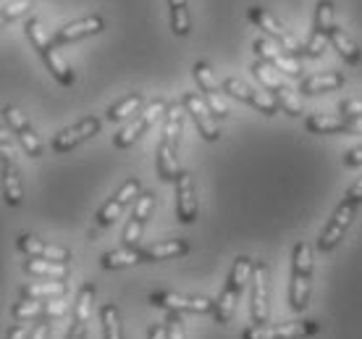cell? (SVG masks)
<instances>
[{
  "mask_svg": "<svg viewBox=\"0 0 362 339\" xmlns=\"http://www.w3.org/2000/svg\"><path fill=\"white\" fill-rule=\"evenodd\" d=\"M255 263H257V260H252L250 255H239L234 260V266H231V271H228V276H226V285H223L221 294L216 297V308H213V321H216L218 326H226V323L234 318L239 297L245 292L247 282H252Z\"/></svg>",
  "mask_w": 362,
  "mask_h": 339,
  "instance_id": "1",
  "label": "cell"
},
{
  "mask_svg": "<svg viewBox=\"0 0 362 339\" xmlns=\"http://www.w3.org/2000/svg\"><path fill=\"white\" fill-rule=\"evenodd\" d=\"M313 245L310 242H297L291 250V274H289V308L294 313L308 311L310 292H313Z\"/></svg>",
  "mask_w": 362,
  "mask_h": 339,
  "instance_id": "2",
  "label": "cell"
},
{
  "mask_svg": "<svg viewBox=\"0 0 362 339\" xmlns=\"http://www.w3.org/2000/svg\"><path fill=\"white\" fill-rule=\"evenodd\" d=\"M181 116H184V105H168L163 124V134L158 142V156H155V166H158V176L163 182H176L179 176V137H181Z\"/></svg>",
  "mask_w": 362,
  "mask_h": 339,
  "instance_id": "3",
  "label": "cell"
},
{
  "mask_svg": "<svg viewBox=\"0 0 362 339\" xmlns=\"http://www.w3.org/2000/svg\"><path fill=\"white\" fill-rule=\"evenodd\" d=\"M24 32H27V40L32 42V47L37 50V55L42 58L45 69L53 74L55 82L61 84V87H71V84H74V71L69 69V64H66L64 58L58 55V50H55L58 45L53 42V37H47L45 27H42V21H40V18H27Z\"/></svg>",
  "mask_w": 362,
  "mask_h": 339,
  "instance_id": "4",
  "label": "cell"
},
{
  "mask_svg": "<svg viewBox=\"0 0 362 339\" xmlns=\"http://www.w3.org/2000/svg\"><path fill=\"white\" fill-rule=\"evenodd\" d=\"M250 71L255 74V79L260 82V87L263 90H268L276 98V103L281 105V110L284 113H289V116H302V103H299V98L291 92V87L286 82H284V76H281L273 66H268L265 61H260V58H255L252 61V69Z\"/></svg>",
  "mask_w": 362,
  "mask_h": 339,
  "instance_id": "5",
  "label": "cell"
},
{
  "mask_svg": "<svg viewBox=\"0 0 362 339\" xmlns=\"http://www.w3.org/2000/svg\"><path fill=\"white\" fill-rule=\"evenodd\" d=\"M357 208H360V202H354L352 197L344 195V200L336 205L334 216L328 219L323 234L317 237V253H320V255H328V253H334V250L341 245L346 229L352 226L354 216H357Z\"/></svg>",
  "mask_w": 362,
  "mask_h": 339,
  "instance_id": "6",
  "label": "cell"
},
{
  "mask_svg": "<svg viewBox=\"0 0 362 339\" xmlns=\"http://www.w3.org/2000/svg\"><path fill=\"white\" fill-rule=\"evenodd\" d=\"M320 331V321H286V323H263V326H247L242 339H310Z\"/></svg>",
  "mask_w": 362,
  "mask_h": 339,
  "instance_id": "7",
  "label": "cell"
},
{
  "mask_svg": "<svg viewBox=\"0 0 362 339\" xmlns=\"http://www.w3.org/2000/svg\"><path fill=\"white\" fill-rule=\"evenodd\" d=\"M221 87H223V92H226L228 98H236V100L252 105V108L260 110L263 116H276L281 110V105L276 103V98H273L271 92L263 90V87H250V84L242 82L239 76H226Z\"/></svg>",
  "mask_w": 362,
  "mask_h": 339,
  "instance_id": "8",
  "label": "cell"
},
{
  "mask_svg": "<svg viewBox=\"0 0 362 339\" xmlns=\"http://www.w3.org/2000/svg\"><path fill=\"white\" fill-rule=\"evenodd\" d=\"M165 113H168V103L153 100L147 108H142L139 113H136L127 129H121L116 137H113V147H116V150H127V147H132L136 139L142 137L150 127H155V124L160 121V116H165Z\"/></svg>",
  "mask_w": 362,
  "mask_h": 339,
  "instance_id": "9",
  "label": "cell"
},
{
  "mask_svg": "<svg viewBox=\"0 0 362 339\" xmlns=\"http://www.w3.org/2000/svg\"><path fill=\"white\" fill-rule=\"evenodd\" d=\"M3 121H6L8 132H13L18 147H21L29 158H40L42 153H45L42 139L35 134V129H32V124H29L24 110H18L16 105H6V108H3Z\"/></svg>",
  "mask_w": 362,
  "mask_h": 339,
  "instance_id": "10",
  "label": "cell"
},
{
  "mask_svg": "<svg viewBox=\"0 0 362 339\" xmlns=\"http://www.w3.org/2000/svg\"><path fill=\"white\" fill-rule=\"evenodd\" d=\"M192 76H194V82H197L199 95L205 98L208 108L213 110V116H216V119H228V105H226V100H223V95H221L223 87H218L213 66H210L208 61H197L194 69H192Z\"/></svg>",
  "mask_w": 362,
  "mask_h": 339,
  "instance_id": "11",
  "label": "cell"
},
{
  "mask_svg": "<svg viewBox=\"0 0 362 339\" xmlns=\"http://www.w3.org/2000/svg\"><path fill=\"white\" fill-rule=\"evenodd\" d=\"M150 305H155V308H163V311H168V313H197V316H205V313H213V308H216V300L199 297V294L189 297V294L158 289V292L150 294Z\"/></svg>",
  "mask_w": 362,
  "mask_h": 339,
  "instance_id": "12",
  "label": "cell"
},
{
  "mask_svg": "<svg viewBox=\"0 0 362 339\" xmlns=\"http://www.w3.org/2000/svg\"><path fill=\"white\" fill-rule=\"evenodd\" d=\"M139 195H142V184H139V179H134V176L127 179L116 193L110 195L108 200L103 202V208L98 211V226H110L118 216H124V211H127L132 202H136Z\"/></svg>",
  "mask_w": 362,
  "mask_h": 339,
  "instance_id": "13",
  "label": "cell"
},
{
  "mask_svg": "<svg viewBox=\"0 0 362 339\" xmlns=\"http://www.w3.org/2000/svg\"><path fill=\"white\" fill-rule=\"evenodd\" d=\"M252 50H255V55H257L260 61H265L268 66L279 69V71H284L286 76H299V74H302V64H299L297 55L286 53L284 47L273 42L271 37H255Z\"/></svg>",
  "mask_w": 362,
  "mask_h": 339,
  "instance_id": "14",
  "label": "cell"
},
{
  "mask_svg": "<svg viewBox=\"0 0 362 339\" xmlns=\"http://www.w3.org/2000/svg\"><path fill=\"white\" fill-rule=\"evenodd\" d=\"M250 318L252 326H263L271 318V300H268V263L257 260L252 271V292H250Z\"/></svg>",
  "mask_w": 362,
  "mask_h": 339,
  "instance_id": "15",
  "label": "cell"
},
{
  "mask_svg": "<svg viewBox=\"0 0 362 339\" xmlns=\"http://www.w3.org/2000/svg\"><path fill=\"white\" fill-rule=\"evenodd\" d=\"M247 18L252 21L255 27H260L265 32V35L271 37L276 45H281L286 53H291V55H299L302 53V45H299L297 40L286 32V29L281 27L279 21H276V16H273L271 11H265L263 6H250V11H247Z\"/></svg>",
  "mask_w": 362,
  "mask_h": 339,
  "instance_id": "16",
  "label": "cell"
},
{
  "mask_svg": "<svg viewBox=\"0 0 362 339\" xmlns=\"http://www.w3.org/2000/svg\"><path fill=\"white\" fill-rule=\"evenodd\" d=\"M100 127H103V119H100V116H87V119L76 121L74 127L61 129L53 137L50 147H53V153H71L74 147H79L90 137H95L100 132Z\"/></svg>",
  "mask_w": 362,
  "mask_h": 339,
  "instance_id": "17",
  "label": "cell"
},
{
  "mask_svg": "<svg viewBox=\"0 0 362 339\" xmlns=\"http://www.w3.org/2000/svg\"><path fill=\"white\" fill-rule=\"evenodd\" d=\"M181 105H184V110L192 116L197 132L208 139V142H216V139L221 137V132H218V127H216V116H213V110L208 108V103H205L202 95H197V92H184V95H181Z\"/></svg>",
  "mask_w": 362,
  "mask_h": 339,
  "instance_id": "18",
  "label": "cell"
},
{
  "mask_svg": "<svg viewBox=\"0 0 362 339\" xmlns=\"http://www.w3.org/2000/svg\"><path fill=\"white\" fill-rule=\"evenodd\" d=\"M305 129L313 134H354L362 132V119H352L344 113H313L305 119Z\"/></svg>",
  "mask_w": 362,
  "mask_h": 339,
  "instance_id": "19",
  "label": "cell"
},
{
  "mask_svg": "<svg viewBox=\"0 0 362 339\" xmlns=\"http://www.w3.org/2000/svg\"><path fill=\"white\" fill-rule=\"evenodd\" d=\"M153 205H155L153 193H142L136 197L134 205H132L129 221H127V226H124V245H127V248H136V245H139V239L145 234L147 221H150V213H153Z\"/></svg>",
  "mask_w": 362,
  "mask_h": 339,
  "instance_id": "20",
  "label": "cell"
},
{
  "mask_svg": "<svg viewBox=\"0 0 362 339\" xmlns=\"http://www.w3.org/2000/svg\"><path fill=\"white\" fill-rule=\"evenodd\" d=\"M92 305H95V285H82V289L76 292V300H74L71 326H69L66 339H87Z\"/></svg>",
  "mask_w": 362,
  "mask_h": 339,
  "instance_id": "21",
  "label": "cell"
},
{
  "mask_svg": "<svg viewBox=\"0 0 362 339\" xmlns=\"http://www.w3.org/2000/svg\"><path fill=\"white\" fill-rule=\"evenodd\" d=\"M173 190H176V216H179L181 224H194L197 221V195H194V179H192L189 171L181 168L176 182H173Z\"/></svg>",
  "mask_w": 362,
  "mask_h": 339,
  "instance_id": "22",
  "label": "cell"
},
{
  "mask_svg": "<svg viewBox=\"0 0 362 339\" xmlns=\"http://www.w3.org/2000/svg\"><path fill=\"white\" fill-rule=\"evenodd\" d=\"M103 29H105V18L100 16V13H92V16L76 18V21H71V24L61 27L53 35V42L55 45H71V42L84 40V37L100 35Z\"/></svg>",
  "mask_w": 362,
  "mask_h": 339,
  "instance_id": "23",
  "label": "cell"
},
{
  "mask_svg": "<svg viewBox=\"0 0 362 339\" xmlns=\"http://www.w3.org/2000/svg\"><path fill=\"white\" fill-rule=\"evenodd\" d=\"M16 248L27 258H45V260H55V263H69L71 260V253L66 248L53 245V242H45V239L35 237V234H18Z\"/></svg>",
  "mask_w": 362,
  "mask_h": 339,
  "instance_id": "24",
  "label": "cell"
},
{
  "mask_svg": "<svg viewBox=\"0 0 362 339\" xmlns=\"http://www.w3.org/2000/svg\"><path fill=\"white\" fill-rule=\"evenodd\" d=\"M192 250V245L187 239L171 237V239H160V242H150L147 248H142V255H145L147 263H158V260H173V258H184Z\"/></svg>",
  "mask_w": 362,
  "mask_h": 339,
  "instance_id": "25",
  "label": "cell"
},
{
  "mask_svg": "<svg viewBox=\"0 0 362 339\" xmlns=\"http://www.w3.org/2000/svg\"><path fill=\"white\" fill-rule=\"evenodd\" d=\"M69 294V279L64 282H53V279H35L29 285L21 287L18 297H29V300H58Z\"/></svg>",
  "mask_w": 362,
  "mask_h": 339,
  "instance_id": "26",
  "label": "cell"
},
{
  "mask_svg": "<svg viewBox=\"0 0 362 339\" xmlns=\"http://www.w3.org/2000/svg\"><path fill=\"white\" fill-rule=\"evenodd\" d=\"M21 268L32 279H53V282L69 279V263H55V260H45V258H24Z\"/></svg>",
  "mask_w": 362,
  "mask_h": 339,
  "instance_id": "27",
  "label": "cell"
},
{
  "mask_svg": "<svg viewBox=\"0 0 362 339\" xmlns=\"http://www.w3.org/2000/svg\"><path fill=\"white\" fill-rule=\"evenodd\" d=\"M328 45L334 47L336 53L344 58L349 66H360L362 64V50L360 45L354 42L352 37L346 35L344 29L339 27V24H334V27L328 29Z\"/></svg>",
  "mask_w": 362,
  "mask_h": 339,
  "instance_id": "28",
  "label": "cell"
},
{
  "mask_svg": "<svg viewBox=\"0 0 362 339\" xmlns=\"http://www.w3.org/2000/svg\"><path fill=\"white\" fill-rule=\"evenodd\" d=\"M139 263H147L145 255H142V248H127V245L118 250H110V253L100 258V266L105 271H121V268H132L139 266Z\"/></svg>",
  "mask_w": 362,
  "mask_h": 339,
  "instance_id": "29",
  "label": "cell"
},
{
  "mask_svg": "<svg viewBox=\"0 0 362 339\" xmlns=\"http://www.w3.org/2000/svg\"><path fill=\"white\" fill-rule=\"evenodd\" d=\"M344 74L339 71H323L315 74V76H308L299 82V92L302 95H320V92H331V90H341L344 87Z\"/></svg>",
  "mask_w": 362,
  "mask_h": 339,
  "instance_id": "30",
  "label": "cell"
},
{
  "mask_svg": "<svg viewBox=\"0 0 362 339\" xmlns=\"http://www.w3.org/2000/svg\"><path fill=\"white\" fill-rule=\"evenodd\" d=\"M3 195L11 208H18L24 202V184H21L16 163L11 158H3Z\"/></svg>",
  "mask_w": 362,
  "mask_h": 339,
  "instance_id": "31",
  "label": "cell"
},
{
  "mask_svg": "<svg viewBox=\"0 0 362 339\" xmlns=\"http://www.w3.org/2000/svg\"><path fill=\"white\" fill-rule=\"evenodd\" d=\"M145 105V95L142 92H132L127 98H121L118 103H113L108 110H105V119L108 121H124V119H132L136 116L139 110Z\"/></svg>",
  "mask_w": 362,
  "mask_h": 339,
  "instance_id": "32",
  "label": "cell"
},
{
  "mask_svg": "<svg viewBox=\"0 0 362 339\" xmlns=\"http://www.w3.org/2000/svg\"><path fill=\"white\" fill-rule=\"evenodd\" d=\"M100 329H103V339H124L121 313L113 303L100 305Z\"/></svg>",
  "mask_w": 362,
  "mask_h": 339,
  "instance_id": "33",
  "label": "cell"
},
{
  "mask_svg": "<svg viewBox=\"0 0 362 339\" xmlns=\"http://www.w3.org/2000/svg\"><path fill=\"white\" fill-rule=\"evenodd\" d=\"M168 16H171V32L176 37H187L192 32V13L187 0H168Z\"/></svg>",
  "mask_w": 362,
  "mask_h": 339,
  "instance_id": "34",
  "label": "cell"
},
{
  "mask_svg": "<svg viewBox=\"0 0 362 339\" xmlns=\"http://www.w3.org/2000/svg\"><path fill=\"white\" fill-rule=\"evenodd\" d=\"M42 313H45V300H29V297H18L16 303L11 305V318H13L16 323L42 318Z\"/></svg>",
  "mask_w": 362,
  "mask_h": 339,
  "instance_id": "35",
  "label": "cell"
},
{
  "mask_svg": "<svg viewBox=\"0 0 362 339\" xmlns=\"http://www.w3.org/2000/svg\"><path fill=\"white\" fill-rule=\"evenodd\" d=\"M328 45V37L320 32V29H313L308 37V42L302 45V55H310V58H317V55H323Z\"/></svg>",
  "mask_w": 362,
  "mask_h": 339,
  "instance_id": "36",
  "label": "cell"
},
{
  "mask_svg": "<svg viewBox=\"0 0 362 339\" xmlns=\"http://www.w3.org/2000/svg\"><path fill=\"white\" fill-rule=\"evenodd\" d=\"M69 313H74V305L69 308L64 297H58V300H45V313H42V318H45V321H58V318H66Z\"/></svg>",
  "mask_w": 362,
  "mask_h": 339,
  "instance_id": "37",
  "label": "cell"
},
{
  "mask_svg": "<svg viewBox=\"0 0 362 339\" xmlns=\"http://www.w3.org/2000/svg\"><path fill=\"white\" fill-rule=\"evenodd\" d=\"M27 11H29V0H8V3L3 6V24L16 21V18H21Z\"/></svg>",
  "mask_w": 362,
  "mask_h": 339,
  "instance_id": "38",
  "label": "cell"
},
{
  "mask_svg": "<svg viewBox=\"0 0 362 339\" xmlns=\"http://www.w3.org/2000/svg\"><path fill=\"white\" fill-rule=\"evenodd\" d=\"M165 334H168V339H187V326L181 321V313H168V318H165Z\"/></svg>",
  "mask_w": 362,
  "mask_h": 339,
  "instance_id": "39",
  "label": "cell"
},
{
  "mask_svg": "<svg viewBox=\"0 0 362 339\" xmlns=\"http://www.w3.org/2000/svg\"><path fill=\"white\" fill-rule=\"evenodd\" d=\"M339 113L352 116V119H362V98H349V100L339 103Z\"/></svg>",
  "mask_w": 362,
  "mask_h": 339,
  "instance_id": "40",
  "label": "cell"
},
{
  "mask_svg": "<svg viewBox=\"0 0 362 339\" xmlns=\"http://www.w3.org/2000/svg\"><path fill=\"white\" fill-rule=\"evenodd\" d=\"M344 166L346 168H360L362 166V142L357 147H352L349 153L344 156Z\"/></svg>",
  "mask_w": 362,
  "mask_h": 339,
  "instance_id": "41",
  "label": "cell"
},
{
  "mask_svg": "<svg viewBox=\"0 0 362 339\" xmlns=\"http://www.w3.org/2000/svg\"><path fill=\"white\" fill-rule=\"evenodd\" d=\"M47 331H50V321L37 318V323L29 329V339H47Z\"/></svg>",
  "mask_w": 362,
  "mask_h": 339,
  "instance_id": "42",
  "label": "cell"
},
{
  "mask_svg": "<svg viewBox=\"0 0 362 339\" xmlns=\"http://www.w3.org/2000/svg\"><path fill=\"white\" fill-rule=\"evenodd\" d=\"M147 339H168V334H165V323H153V326L147 329Z\"/></svg>",
  "mask_w": 362,
  "mask_h": 339,
  "instance_id": "43",
  "label": "cell"
},
{
  "mask_svg": "<svg viewBox=\"0 0 362 339\" xmlns=\"http://www.w3.org/2000/svg\"><path fill=\"white\" fill-rule=\"evenodd\" d=\"M346 197H352L354 202H360V205H362V174H360V179H357V182H354L352 187H349Z\"/></svg>",
  "mask_w": 362,
  "mask_h": 339,
  "instance_id": "44",
  "label": "cell"
}]
</instances>
